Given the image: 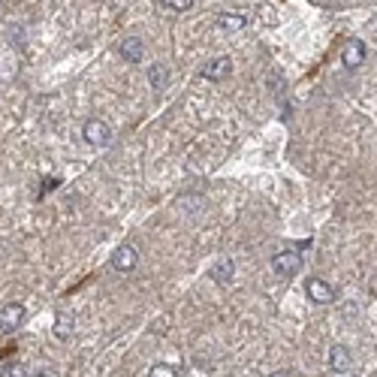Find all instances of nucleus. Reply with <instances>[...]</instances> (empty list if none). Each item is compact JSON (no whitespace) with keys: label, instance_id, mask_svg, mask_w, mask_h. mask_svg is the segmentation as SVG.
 Masks as SVG:
<instances>
[{"label":"nucleus","instance_id":"1","mask_svg":"<svg viewBox=\"0 0 377 377\" xmlns=\"http://www.w3.org/2000/svg\"><path fill=\"white\" fill-rule=\"evenodd\" d=\"M272 269H275V275H281V278H293V275H299V269H302V254L296 248H281L278 254L272 257Z\"/></svg>","mask_w":377,"mask_h":377},{"label":"nucleus","instance_id":"2","mask_svg":"<svg viewBox=\"0 0 377 377\" xmlns=\"http://www.w3.org/2000/svg\"><path fill=\"white\" fill-rule=\"evenodd\" d=\"M82 136H85L88 145L106 148L109 142H112V127H109L106 121H100V118H88L85 124H82Z\"/></svg>","mask_w":377,"mask_h":377},{"label":"nucleus","instance_id":"3","mask_svg":"<svg viewBox=\"0 0 377 377\" xmlns=\"http://www.w3.org/2000/svg\"><path fill=\"white\" fill-rule=\"evenodd\" d=\"M24 320H28V308H24L21 302H10V305L0 308V329L12 332V329H19Z\"/></svg>","mask_w":377,"mask_h":377},{"label":"nucleus","instance_id":"4","mask_svg":"<svg viewBox=\"0 0 377 377\" xmlns=\"http://www.w3.org/2000/svg\"><path fill=\"white\" fill-rule=\"evenodd\" d=\"M136 263H139V248L136 245H118L115 248V254H112V269H118V272H130V269H136Z\"/></svg>","mask_w":377,"mask_h":377},{"label":"nucleus","instance_id":"5","mask_svg":"<svg viewBox=\"0 0 377 377\" xmlns=\"http://www.w3.org/2000/svg\"><path fill=\"white\" fill-rule=\"evenodd\" d=\"M208 278L214 284H230L236 278V259L232 257H217L212 266H208Z\"/></svg>","mask_w":377,"mask_h":377},{"label":"nucleus","instance_id":"6","mask_svg":"<svg viewBox=\"0 0 377 377\" xmlns=\"http://www.w3.org/2000/svg\"><path fill=\"white\" fill-rule=\"evenodd\" d=\"M341 64H344L347 70H356V66L365 64V43L362 39H347V43L341 46Z\"/></svg>","mask_w":377,"mask_h":377},{"label":"nucleus","instance_id":"7","mask_svg":"<svg viewBox=\"0 0 377 377\" xmlns=\"http://www.w3.org/2000/svg\"><path fill=\"white\" fill-rule=\"evenodd\" d=\"M305 293H308V299H311L314 305H329V302H332V287L323 278H308L305 281Z\"/></svg>","mask_w":377,"mask_h":377},{"label":"nucleus","instance_id":"8","mask_svg":"<svg viewBox=\"0 0 377 377\" xmlns=\"http://www.w3.org/2000/svg\"><path fill=\"white\" fill-rule=\"evenodd\" d=\"M230 70H232V61H230V57H212V61H208L199 73H203V79L221 82V79H226V75H230Z\"/></svg>","mask_w":377,"mask_h":377},{"label":"nucleus","instance_id":"9","mask_svg":"<svg viewBox=\"0 0 377 377\" xmlns=\"http://www.w3.org/2000/svg\"><path fill=\"white\" fill-rule=\"evenodd\" d=\"M326 362H329L332 371H347L350 362H353V356H350V350L344 344H332L329 347V356H326Z\"/></svg>","mask_w":377,"mask_h":377},{"label":"nucleus","instance_id":"10","mask_svg":"<svg viewBox=\"0 0 377 377\" xmlns=\"http://www.w3.org/2000/svg\"><path fill=\"white\" fill-rule=\"evenodd\" d=\"M148 85L154 91H166L169 88V70H166V64H151L148 66Z\"/></svg>","mask_w":377,"mask_h":377},{"label":"nucleus","instance_id":"11","mask_svg":"<svg viewBox=\"0 0 377 377\" xmlns=\"http://www.w3.org/2000/svg\"><path fill=\"white\" fill-rule=\"evenodd\" d=\"M118 52H121L124 61L139 64V61H142V39H139V37H127V39H121Z\"/></svg>","mask_w":377,"mask_h":377},{"label":"nucleus","instance_id":"12","mask_svg":"<svg viewBox=\"0 0 377 377\" xmlns=\"http://www.w3.org/2000/svg\"><path fill=\"white\" fill-rule=\"evenodd\" d=\"M248 24V19L241 12H221L217 15V28L226 30V33H232V30H241Z\"/></svg>","mask_w":377,"mask_h":377},{"label":"nucleus","instance_id":"13","mask_svg":"<svg viewBox=\"0 0 377 377\" xmlns=\"http://www.w3.org/2000/svg\"><path fill=\"white\" fill-rule=\"evenodd\" d=\"M73 314H57L55 317V338H61V341H66L73 335Z\"/></svg>","mask_w":377,"mask_h":377},{"label":"nucleus","instance_id":"14","mask_svg":"<svg viewBox=\"0 0 377 377\" xmlns=\"http://www.w3.org/2000/svg\"><path fill=\"white\" fill-rule=\"evenodd\" d=\"M148 377H178V371H175L172 365H166V362H157V365L148 368Z\"/></svg>","mask_w":377,"mask_h":377},{"label":"nucleus","instance_id":"15","mask_svg":"<svg viewBox=\"0 0 377 377\" xmlns=\"http://www.w3.org/2000/svg\"><path fill=\"white\" fill-rule=\"evenodd\" d=\"M160 3L166 6V10H175V12H184L194 6V0H160Z\"/></svg>","mask_w":377,"mask_h":377},{"label":"nucleus","instance_id":"16","mask_svg":"<svg viewBox=\"0 0 377 377\" xmlns=\"http://www.w3.org/2000/svg\"><path fill=\"white\" fill-rule=\"evenodd\" d=\"M3 377H28V371H24L21 362H10L3 368Z\"/></svg>","mask_w":377,"mask_h":377},{"label":"nucleus","instance_id":"17","mask_svg":"<svg viewBox=\"0 0 377 377\" xmlns=\"http://www.w3.org/2000/svg\"><path fill=\"white\" fill-rule=\"evenodd\" d=\"M33 377H61V371H57L55 365H39L37 371H33Z\"/></svg>","mask_w":377,"mask_h":377},{"label":"nucleus","instance_id":"18","mask_svg":"<svg viewBox=\"0 0 377 377\" xmlns=\"http://www.w3.org/2000/svg\"><path fill=\"white\" fill-rule=\"evenodd\" d=\"M272 377H287V374H272Z\"/></svg>","mask_w":377,"mask_h":377}]
</instances>
